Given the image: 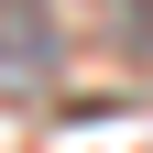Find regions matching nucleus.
Instances as JSON below:
<instances>
[{
    "label": "nucleus",
    "instance_id": "nucleus-1",
    "mask_svg": "<svg viewBox=\"0 0 153 153\" xmlns=\"http://www.w3.org/2000/svg\"><path fill=\"white\" fill-rule=\"evenodd\" d=\"M131 11H153V0H131Z\"/></svg>",
    "mask_w": 153,
    "mask_h": 153
}]
</instances>
